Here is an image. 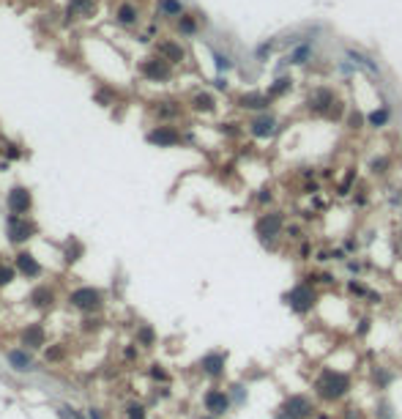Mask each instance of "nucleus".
I'll list each match as a JSON object with an SVG mask.
<instances>
[{
	"label": "nucleus",
	"instance_id": "nucleus-1",
	"mask_svg": "<svg viewBox=\"0 0 402 419\" xmlns=\"http://www.w3.org/2000/svg\"><path fill=\"white\" fill-rule=\"evenodd\" d=\"M315 392L323 400H339L350 392V378L339 370H323L315 381Z\"/></svg>",
	"mask_w": 402,
	"mask_h": 419
},
{
	"label": "nucleus",
	"instance_id": "nucleus-2",
	"mask_svg": "<svg viewBox=\"0 0 402 419\" xmlns=\"http://www.w3.org/2000/svg\"><path fill=\"white\" fill-rule=\"evenodd\" d=\"M284 299H287V304H290V310H293V313L304 315V313H309V310L315 307L318 296H315V290L309 288V285H296V288L290 290Z\"/></svg>",
	"mask_w": 402,
	"mask_h": 419
},
{
	"label": "nucleus",
	"instance_id": "nucleus-3",
	"mask_svg": "<svg viewBox=\"0 0 402 419\" xmlns=\"http://www.w3.org/2000/svg\"><path fill=\"white\" fill-rule=\"evenodd\" d=\"M282 411H284V417H290V419H309L315 414V406L307 395H290L287 400H284Z\"/></svg>",
	"mask_w": 402,
	"mask_h": 419
},
{
	"label": "nucleus",
	"instance_id": "nucleus-4",
	"mask_svg": "<svg viewBox=\"0 0 402 419\" xmlns=\"http://www.w3.org/2000/svg\"><path fill=\"white\" fill-rule=\"evenodd\" d=\"M71 304L77 310H99L101 304V293L96 288H80L71 293Z\"/></svg>",
	"mask_w": 402,
	"mask_h": 419
},
{
	"label": "nucleus",
	"instance_id": "nucleus-5",
	"mask_svg": "<svg viewBox=\"0 0 402 419\" xmlns=\"http://www.w3.org/2000/svg\"><path fill=\"white\" fill-rule=\"evenodd\" d=\"M282 225H284L282 214H266V217L257 219L254 231H257V236H260V238H271V236H279Z\"/></svg>",
	"mask_w": 402,
	"mask_h": 419
},
{
	"label": "nucleus",
	"instance_id": "nucleus-6",
	"mask_svg": "<svg viewBox=\"0 0 402 419\" xmlns=\"http://www.w3.org/2000/svg\"><path fill=\"white\" fill-rule=\"evenodd\" d=\"M205 408L211 411V417H222V414L230 411V397L222 389H211L205 395Z\"/></svg>",
	"mask_w": 402,
	"mask_h": 419
},
{
	"label": "nucleus",
	"instance_id": "nucleus-7",
	"mask_svg": "<svg viewBox=\"0 0 402 419\" xmlns=\"http://www.w3.org/2000/svg\"><path fill=\"white\" fill-rule=\"evenodd\" d=\"M30 236H33V225H30L28 219H22V217H11V219H8V238H11L14 244H17V241H28Z\"/></svg>",
	"mask_w": 402,
	"mask_h": 419
},
{
	"label": "nucleus",
	"instance_id": "nucleus-8",
	"mask_svg": "<svg viewBox=\"0 0 402 419\" xmlns=\"http://www.w3.org/2000/svg\"><path fill=\"white\" fill-rule=\"evenodd\" d=\"M225 362H227V354L216 351V354H208V356H202L200 367H202V372H205V375H211V378H219L222 372H225Z\"/></svg>",
	"mask_w": 402,
	"mask_h": 419
},
{
	"label": "nucleus",
	"instance_id": "nucleus-9",
	"mask_svg": "<svg viewBox=\"0 0 402 419\" xmlns=\"http://www.w3.org/2000/svg\"><path fill=\"white\" fill-rule=\"evenodd\" d=\"M8 206H11L14 217H22L25 211H30V195H28V189H14L11 195H8Z\"/></svg>",
	"mask_w": 402,
	"mask_h": 419
},
{
	"label": "nucleus",
	"instance_id": "nucleus-10",
	"mask_svg": "<svg viewBox=\"0 0 402 419\" xmlns=\"http://www.w3.org/2000/svg\"><path fill=\"white\" fill-rule=\"evenodd\" d=\"M17 272L25 274V277H39V274H41V266H39V260H33V255L19 252L17 255Z\"/></svg>",
	"mask_w": 402,
	"mask_h": 419
},
{
	"label": "nucleus",
	"instance_id": "nucleus-11",
	"mask_svg": "<svg viewBox=\"0 0 402 419\" xmlns=\"http://www.w3.org/2000/svg\"><path fill=\"white\" fill-rule=\"evenodd\" d=\"M19 340H22V345H28V348H39V345L44 342V329L39 324H30V326L22 329Z\"/></svg>",
	"mask_w": 402,
	"mask_h": 419
},
{
	"label": "nucleus",
	"instance_id": "nucleus-12",
	"mask_svg": "<svg viewBox=\"0 0 402 419\" xmlns=\"http://www.w3.org/2000/svg\"><path fill=\"white\" fill-rule=\"evenodd\" d=\"M148 140L156 142V145H175L181 137H178L175 129H170V126H161V129H154V132H151Z\"/></svg>",
	"mask_w": 402,
	"mask_h": 419
},
{
	"label": "nucleus",
	"instance_id": "nucleus-13",
	"mask_svg": "<svg viewBox=\"0 0 402 419\" xmlns=\"http://www.w3.org/2000/svg\"><path fill=\"white\" fill-rule=\"evenodd\" d=\"M6 359H8V365H11L14 370H19V372H30V370H33V359H30L25 351H8Z\"/></svg>",
	"mask_w": 402,
	"mask_h": 419
},
{
	"label": "nucleus",
	"instance_id": "nucleus-14",
	"mask_svg": "<svg viewBox=\"0 0 402 419\" xmlns=\"http://www.w3.org/2000/svg\"><path fill=\"white\" fill-rule=\"evenodd\" d=\"M331 104H334V93L331 91H325V88H318L312 96H309V107L318 110V112H323L325 107H331Z\"/></svg>",
	"mask_w": 402,
	"mask_h": 419
},
{
	"label": "nucleus",
	"instance_id": "nucleus-15",
	"mask_svg": "<svg viewBox=\"0 0 402 419\" xmlns=\"http://www.w3.org/2000/svg\"><path fill=\"white\" fill-rule=\"evenodd\" d=\"M274 132H277V121H274L271 115H263V118H257L252 124V135L254 137H271Z\"/></svg>",
	"mask_w": 402,
	"mask_h": 419
},
{
	"label": "nucleus",
	"instance_id": "nucleus-16",
	"mask_svg": "<svg viewBox=\"0 0 402 419\" xmlns=\"http://www.w3.org/2000/svg\"><path fill=\"white\" fill-rule=\"evenodd\" d=\"M30 301H33V307H49L55 301V293H52V288H47V285H41V288H36L33 293H30Z\"/></svg>",
	"mask_w": 402,
	"mask_h": 419
},
{
	"label": "nucleus",
	"instance_id": "nucleus-17",
	"mask_svg": "<svg viewBox=\"0 0 402 419\" xmlns=\"http://www.w3.org/2000/svg\"><path fill=\"white\" fill-rule=\"evenodd\" d=\"M268 101H271V96H263V93L241 96V107H246V110H263V107H268Z\"/></svg>",
	"mask_w": 402,
	"mask_h": 419
},
{
	"label": "nucleus",
	"instance_id": "nucleus-18",
	"mask_svg": "<svg viewBox=\"0 0 402 419\" xmlns=\"http://www.w3.org/2000/svg\"><path fill=\"white\" fill-rule=\"evenodd\" d=\"M142 71H145L148 77H154V80H164L167 77V66L161 63V60H151V63H145Z\"/></svg>",
	"mask_w": 402,
	"mask_h": 419
},
{
	"label": "nucleus",
	"instance_id": "nucleus-19",
	"mask_svg": "<svg viewBox=\"0 0 402 419\" xmlns=\"http://www.w3.org/2000/svg\"><path fill=\"white\" fill-rule=\"evenodd\" d=\"M348 58L353 60V63H359V66H364V69H369L372 74H378V66H375L369 58H364L361 52H356V49H348Z\"/></svg>",
	"mask_w": 402,
	"mask_h": 419
},
{
	"label": "nucleus",
	"instance_id": "nucleus-20",
	"mask_svg": "<svg viewBox=\"0 0 402 419\" xmlns=\"http://www.w3.org/2000/svg\"><path fill=\"white\" fill-rule=\"evenodd\" d=\"M159 8H161V14H170V17H178L184 11V6L178 0H159Z\"/></svg>",
	"mask_w": 402,
	"mask_h": 419
},
{
	"label": "nucleus",
	"instance_id": "nucleus-21",
	"mask_svg": "<svg viewBox=\"0 0 402 419\" xmlns=\"http://www.w3.org/2000/svg\"><path fill=\"white\" fill-rule=\"evenodd\" d=\"M309 52H312V49H309V44H301V47H296L293 52H290L287 60H290V63H307Z\"/></svg>",
	"mask_w": 402,
	"mask_h": 419
},
{
	"label": "nucleus",
	"instance_id": "nucleus-22",
	"mask_svg": "<svg viewBox=\"0 0 402 419\" xmlns=\"http://www.w3.org/2000/svg\"><path fill=\"white\" fill-rule=\"evenodd\" d=\"M118 22H123V25H134V22H137V11H134V6H121V8H118Z\"/></svg>",
	"mask_w": 402,
	"mask_h": 419
},
{
	"label": "nucleus",
	"instance_id": "nucleus-23",
	"mask_svg": "<svg viewBox=\"0 0 402 419\" xmlns=\"http://www.w3.org/2000/svg\"><path fill=\"white\" fill-rule=\"evenodd\" d=\"M126 419H148L145 406H142V403H129V406H126Z\"/></svg>",
	"mask_w": 402,
	"mask_h": 419
},
{
	"label": "nucleus",
	"instance_id": "nucleus-24",
	"mask_svg": "<svg viewBox=\"0 0 402 419\" xmlns=\"http://www.w3.org/2000/svg\"><path fill=\"white\" fill-rule=\"evenodd\" d=\"M290 83H293V80H287V77H279V80H277V85H271V91H268V96H282L284 91L290 88Z\"/></svg>",
	"mask_w": 402,
	"mask_h": 419
},
{
	"label": "nucleus",
	"instance_id": "nucleus-25",
	"mask_svg": "<svg viewBox=\"0 0 402 419\" xmlns=\"http://www.w3.org/2000/svg\"><path fill=\"white\" fill-rule=\"evenodd\" d=\"M161 52H164L167 58H172V60H181V58H184V49L178 47V44H161Z\"/></svg>",
	"mask_w": 402,
	"mask_h": 419
},
{
	"label": "nucleus",
	"instance_id": "nucleus-26",
	"mask_svg": "<svg viewBox=\"0 0 402 419\" xmlns=\"http://www.w3.org/2000/svg\"><path fill=\"white\" fill-rule=\"evenodd\" d=\"M137 340H140V345H151V342L156 340V334H154V329H151V326H142V329L137 331Z\"/></svg>",
	"mask_w": 402,
	"mask_h": 419
},
{
	"label": "nucleus",
	"instance_id": "nucleus-27",
	"mask_svg": "<svg viewBox=\"0 0 402 419\" xmlns=\"http://www.w3.org/2000/svg\"><path fill=\"white\" fill-rule=\"evenodd\" d=\"M389 121V110H375L369 112V126H383Z\"/></svg>",
	"mask_w": 402,
	"mask_h": 419
},
{
	"label": "nucleus",
	"instance_id": "nucleus-28",
	"mask_svg": "<svg viewBox=\"0 0 402 419\" xmlns=\"http://www.w3.org/2000/svg\"><path fill=\"white\" fill-rule=\"evenodd\" d=\"M195 107L197 110H211L213 107V99L208 93H200V96H195Z\"/></svg>",
	"mask_w": 402,
	"mask_h": 419
},
{
	"label": "nucleus",
	"instance_id": "nucleus-29",
	"mask_svg": "<svg viewBox=\"0 0 402 419\" xmlns=\"http://www.w3.org/2000/svg\"><path fill=\"white\" fill-rule=\"evenodd\" d=\"M14 279V269L11 266H3L0 263V288H3V285H8Z\"/></svg>",
	"mask_w": 402,
	"mask_h": 419
},
{
	"label": "nucleus",
	"instance_id": "nucleus-30",
	"mask_svg": "<svg viewBox=\"0 0 402 419\" xmlns=\"http://www.w3.org/2000/svg\"><path fill=\"white\" fill-rule=\"evenodd\" d=\"M181 30H184V33H195V19L181 17Z\"/></svg>",
	"mask_w": 402,
	"mask_h": 419
},
{
	"label": "nucleus",
	"instance_id": "nucleus-31",
	"mask_svg": "<svg viewBox=\"0 0 402 419\" xmlns=\"http://www.w3.org/2000/svg\"><path fill=\"white\" fill-rule=\"evenodd\" d=\"M348 288H350V293H359V296H364V293H367V288H364L361 282H356V279H350V282H348Z\"/></svg>",
	"mask_w": 402,
	"mask_h": 419
},
{
	"label": "nucleus",
	"instance_id": "nucleus-32",
	"mask_svg": "<svg viewBox=\"0 0 402 419\" xmlns=\"http://www.w3.org/2000/svg\"><path fill=\"white\" fill-rule=\"evenodd\" d=\"M151 375H154V378H156V381H167V372H164V370H161V367H159V365H154V370H151Z\"/></svg>",
	"mask_w": 402,
	"mask_h": 419
},
{
	"label": "nucleus",
	"instance_id": "nucleus-33",
	"mask_svg": "<svg viewBox=\"0 0 402 419\" xmlns=\"http://www.w3.org/2000/svg\"><path fill=\"white\" fill-rule=\"evenodd\" d=\"M216 66H219V71H227L230 69V60H227L225 55H216Z\"/></svg>",
	"mask_w": 402,
	"mask_h": 419
},
{
	"label": "nucleus",
	"instance_id": "nucleus-34",
	"mask_svg": "<svg viewBox=\"0 0 402 419\" xmlns=\"http://www.w3.org/2000/svg\"><path fill=\"white\" fill-rule=\"evenodd\" d=\"M60 356H63V351H60V348H58V345H55V348H49V351H47V359H49V362L60 359Z\"/></svg>",
	"mask_w": 402,
	"mask_h": 419
},
{
	"label": "nucleus",
	"instance_id": "nucleus-35",
	"mask_svg": "<svg viewBox=\"0 0 402 419\" xmlns=\"http://www.w3.org/2000/svg\"><path fill=\"white\" fill-rule=\"evenodd\" d=\"M350 126H353V129H359V126H361V115H359V112L350 115Z\"/></svg>",
	"mask_w": 402,
	"mask_h": 419
},
{
	"label": "nucleus",
	"instance_id": "nucleus-36",
	"mask_svg": "<svg viewBox=\"0 0 402 419\" xmlns=\"http://www.w3.org/2000/svg\"><path fill=\"white\" fill-rule=\"evenodd\" d=\"M268 49H271V44H263V47H260V49H257V55H260V58H263V55H266V52H268Z\"/></svg>",
	"mask_w": 402,
	"mask_h": 419
},
{
	"label": "nucleus",
	"instance_id": "nucleus-37",
	"mask_svg": "<svg viewBox=\"0 0 402 419\" xmlns=\"http://www.w3.org/2000/svg\"><path fill=\"white\" fill-rule=\"evenodd\" d=\"M90 419H101V411H99V408H90Z\"/></svg>",
	"mask_w": 402,
	"mask_h": 419
},
{
	"label": "nucleus",
	"instance_id": "nucleus-38",
	"mask_svg": "<svg viewBox=\"0 0 402 419\" xmlns=\"http://www.w3.org/2000/svg\"><path fill=\"white\" fill-rule=\"evenodd\" d=\"M279 419H290V417H284V414H282V417H279Z\"/></svg>",
	"mask_w": 402,
	"mask_h": 419
},
{
	"label": "nucleus",
	"instance_id": "nucleus-39",
	"mask_svg": "<svg viewBox=\"0 0 402 419\" xmlns=\"http://www.w3.org/2000/svg\"><path fill=\"white\" fill-rule=\"evenodd\" d=\"M205 419H213V417H205Z\"/></svg>",
	"mask_w": 402,
	"mask_h": 419
}]
</instances>
